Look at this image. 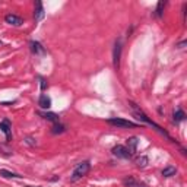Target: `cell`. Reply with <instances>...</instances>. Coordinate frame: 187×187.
<instances>
[{
  "mask_svg": "<svg viewBox=\"0 0 187 187\" xmlns=\"http://www.w3.org/2000/svg\"><path fill=\"white\" fill-rule=\"evenodd\" d=\"M129 104H130V107L133 108V111H135V116H136V119H137L139 121H142V123H146V124H149V126L155 127V129H156V130H158L161 135H164V136H165L168 140L174 142V139H172V137H171V136H170V135H168V133H167L164 129H161V127H159V126H158L155 121H152V120H151V119H149V117H148V116H146V114H145V113H143V111H142V110H140V108H139V107L135 104V103H132V101H130Z\"/></svg>",
  "mask_w": 187,
  "mask_h": 187,
  "instance_id": "cell-1",
  "label": "cell"
},
{
  "mask_svg": "<svg viewBox=\"0 0 187 187\" xmlns=\"http://www.w3.org/2000/svg\"><path fill=\"white\" fill-rule=\"evenodd\" d=\"M89 170H91V162H89V161H83V162L77 164V165L75 167L72 175H70V180H72V181L80 180L82 177H85V175L89 172Z\"/></svg>",
  "mask_w": 187,
  "mask_h": 187,
  "instance_id": "cell-2",
  "label": "cell"
},
{
  "mask_svg": "<svg viewBox=\"0 0 187 187\" xmlns=\"http://www.w3.org/2000/svg\"><path fill=\"white\" fill-rule=\"evenodd\" d=\"M121 50H123L121 38H117V40H116V43H114V48H113V64H114V67H119V64H120Z\"/></svg>",
  "mask_w": 187,
  "mask_h": 187,
  "instance_id": "cell-3",
  "label": "cell"
},
{
  "mask_svg": "<svg viewBox=\"0 0 187 187\" xmlns=\"http://www.w3.org/2000/svg\"><path fill=\"white\" fill-rule=\"evenodd\" d=\"M113 155L117 156V158H121V159H130V156H132L130 151H129L126 146H123V145L114 146V148H113Z\"/></svg>",
  "mask_w": 187,
  "mask_h": 187,
  "instance_id": "cell-4",
  "label": "cell"
},
{
  "mask_svg": "<svg viewBox=\"0 0 187 187\" xmlns=\"http://www.w3.org/2000/svg\"><path fill=\"white\" fill-rule=\"evenodd\" d=\"M108 123L113 124V126H117V127H121V129H126V127H137L136 123L133 121H129V120H124V119H108Z\"/></svg>",
  "mask_w": 187,
  "mask_h": 187,
  "instance_id": "cell-5",
  "label": "cell"
},
{
  "mask_svg": "<svg viewBox=\"0 0 187 187\" xmlns=\"http://www.w3.org/2000/svg\"><path fill=\"white\" fill-rule=\"evenodd\" d=\"M0 130L6 135V140H12V127H10V121L8 119L0 123Z\"/></svg>",
  "mask_w": 187,
  "mask_h": 187,
  "instance_id": "cell-6",
  "label": "cell"
},
{
  "mask_svg": "<svg viewBox=\"0 0 187 187\" xmlns=\"http://www.w3.org/2000/svg\"><path fill=\"white\" fill-rule=\"evenodd\" d=\"M5 21H6V24L13 25V27H21V25L24 24L22 18H19V16H16V15H13V13L6 15V16H5Z\"/></svg>",
  "mask_w": 187,
  "mask_h": 187,
  "instance_id": "cell-7",
  "label": "cell"
},
{
  "mask_svg": "<svg viewBox=\"0 0 187 187\" xmlns=\"http://www.w3.org/2000/svg\"><path fill=\"white\" fill-rule=\"evenodd\" d=\"M38 105L43 108V110H48L51 107V100L48 95H45V93H41L40 98H38Z\"/></svg>",
  "mask_w": 187,
  "mask_h": 187,
  "instance_id": "cell-8",
  "label": "cell"
},
{
  "mask_svg": "<svg viewBox=\"0 0 187 187\" xmlns=\"http://www.w3.org/2000/svg\"><path fill=\"white\" fill-rule=\"evenodd\" d=\"M29 45H31V51H32L34 54H37V56H43V54H45V48H44L38 41H31V43H29Z\"/></svg>",
  "mask_w": 187,
  "mask_h": 187,
  "instance_id": "cell-9",
  "label": "cell"
},
{
  "mask_svg": "<svg viewBox=\"0 0 187 187\" xmlns=\"http://www.w3.org/2000/svg\"><path fill=\"white\" fill-rule=\"evenodd\" d=\"M34 18L35 21H41L44 18V8L41 2H35V12H34Z\"/></svg>",
  "mask_w": 187,
  "mask_h": 187,
  "instance_id": "cell-10",
  "label": "cell"
},
{
  "mask_svg": "<svg viewBox=\"0 0 187 187\" xmlns=\"http://www.w3.org/2000/svg\"><path fill=\"white\" fill-rule=\"evenodd\" d=\"M38 114H40L43 119L53 121L54 124H56V123H60V117H59L57 114H54V113H44V111H38Z\"/></svg>",
  "mask_w": 187,
  "mask_h": 187,
  "instance_id": "cell-11",
  "label": "cell"
},
{
  "mask_svg": "<svg viewBox=\"0 0 187 187\" xmlns=\"http://www.w3.org/2000/svg\"><path fill=\"white\" fill-rule=\"evenodd\" d=\"M123 184H124L126 187H146L143 183H139V181H136L133 177H126V178L123 180Z\"/></svg>",
  "mask_w": 187,
  "mask_h": 187,
  "instance_id": "cell-12",
  "label": "cell"
},
{
  "mask_svg": "<svg viewBox=\"0 0 187 187\" xmlns=\"http://www.w3.org/2000/svg\"><path fill=\"white\" fill-rule=\"evenodd\" d=\"M126 143H127V149L130 151V154H133L136 149H137V143H139V140H137V137H135V136H132V137H129L127 140H126Z\"/></svg>",
  "mask_w": 187,
  "mask_h": 187,
  "instance_id": "cell-13",
  "label": "cell"
},
{
  "mask_svg": "<svg viewBox=\"0 0 187 187\" xmlns=\"http://www.w3.org/2000/svg\"><path fill=\"white\" fill-rule=\"evenodd\" d=\"M175 172H177V168L175 167H172V165H168V167H165L164 170H162V175L164 177H172V175H175Z\"/></svg>",
  "mask_w": 187,
  "mask_h": 187,
  "instance_id": "cell-14",
  "label": "cell"
},
{
  "mask_svg": "<svg viewBox=\"0 0 187 187\" xmlns=\"http://www.w3.org/2000/svg\"><path fill=\"white\" fill-rule=\"evenodd\" d=\"M165 5H167V2H162V0H161V2H158V5H156V9H155V16H156V18H162Z\"/></svg>",
  "mask_w": 187,
  "mask_h": 187,
  "instance_id": "cell-15",
  "label": "cell"
},
{
  "mask_svg": "<svg viewBox=\"0 0 187 187\" xmlns=\"http://www.w3.org/2000/svg\"><path fill=\"white\" fill-rule=\"evenodd\" d=\"M66 132V126L61 124V123H56L51 129V133L53 135H60V133H64Z\"/></svg>",
  "mask_w": 187,
  "mask_h": 187,
  "instance_id": "cell-16",
  "label": "cell"
},
{
  "mask_svg": "<svg viewBox=\"0 0 187 187\" xmlns=\"http://www.w3.org/2000/svg\"><path fill=\"white\" fill-rule=\"evenodd\" d=\"M0 175L5 177V178H21L22 175L16 174V172H12V171H8V170H0Z\"/></svg>",
  "mask_w": 187,
  "mask_h": 187,
  "instance_id": "cell-17",
  "label": "cell"
},
{
  "mask_svg": "<svg viewBox=\"0 0 187 187\" xmlns=\"http://www.w3.org/2000/svg\"><path fill=\"white\" fill-rule=\"evenodd\" d=\"M186 119V114H184V111L181 110V108H177L175 111H174V121H183Z\"/></svg>",
  "mask_w": 187,
  "mask_h": 187,
  "instance_id": "cell-18",
  "label": "cell"
},
{
  "mask_svg": "<svg viewBox=\"0 0 187 187\" xmlns=\"http://www.w3.org/2000/svg\"><path fill=\"white\" fill-rule=\"evenodd\" d=\"M148 162H149L148 156H139V158L136 159V167H139V168H145V167L148 165Z\"/></svg>",
  "mask_w": 187,
  "mask_h": 187,
  "instance_id": "cell-19",
  "label": "cell"
},
{
  "mask_svg": "<svg viewBox=\"0 0 187 187\" xmlns=\"http://www.w3.org/2000/svg\"><path fill=\"white\" fill-rule=\"evenodd\" d=\"M0 155H2V156H10L12 155V151L10 149H6L5 146H0Z\"/></svg>",
  "mask_w": 187,
  "mask_h": 187,
  "instance_id": "cell-20",
  "label": "cell"
},
{
  "mask_svg": "<svg viewBox=\"0 0 187 187\" xmlns=\"http://www.w3.org/2000/svg\"><path fill=\"white\" fill-rule=\"evenodd\" d=\"M27 143H28V145H35L37 142H34V139H32V137H27Z\"/></svg>",
  "mask_w": 187,
  "mask_h": 187,
  "instance_id": "cell-21",
  "label": "cell"
},
{
  "mask_svg": "<svg viewBox=\"0 0 187 187\" xmlns=\"http://www.w3.org/2000/svg\"><path fill=\"white\" fill-rule=\"evenodd\" d=\"M45 88H47V83H45V80H44V79H41V89L44 91Z\"/></svg>",
  "mask_w": 187,
  "mask_h": 187,
  "instance_id": "cell-22",
  "label": "cell"
},
{
  "mask_svg": "<svg viewBox=\"0 0 187 187\" xmlns=\"http://www.w3.org/2000/svg\"><path fill=\"white\" fill-rule=\"evenodd\" d=\"M0 44H2V43H0Z\"/></svg>",
  "mask_w": 187,
  "mask_h": 187,
  "instance_id": "cell-23",
  "label": "cell"
}]
</instances>
